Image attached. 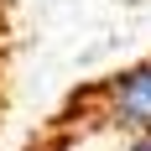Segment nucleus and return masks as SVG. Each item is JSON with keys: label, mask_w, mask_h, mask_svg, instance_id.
Returning a JSON list of instances; mask_svg holds the SVG:
<instances>
[{"label": "nucleus", "mask_w": 151, "mask_h": 151, "mask_svg": "<svg viewBox=\"0 0 151 151\" xmlns=\"http://www.w3.org/2000/svg\"><path fill=\"white\" fill-rule=\"evenodd\" d=\"M109 120L125 125L130 136H151V63H141L109 83Z\"/></svg>", "instance_id": "f257e3e1"}, {"label": "nucleus", "mask_w": 151, "mask_h": 151, "mask_svg": "<svg viewBox=\"0 0 151 151\" xmlns=\"http://www.w3.org/2000/svg\"><path fill=\"white\" fill-rule=\"evenodd\" d=\"M130 151H151V136H136V141H130Z\"/></svg>", "instance_id": "f03ea898"}]
</instances>
